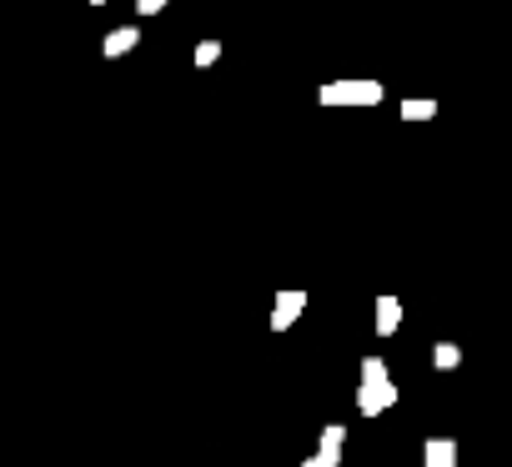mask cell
<instances>
[{
    "instance_id": "1",
    "label": "cell",
    "mask_w": 512,
    "mask_h": 467,
    "mask_svg": "<svg viewBox=\"0 0 512 467\" xmlns=\"http://www.w3.org/2000/svg\"><path fill=\"white\" fill-rule=\"evenodd\" d=\"M382 81H327L317 91L322 106H382Z\"/></svg>"
},
{
    "instance_id": "7",
    "label": "cell",
    "mask_w": 512,
    "mask_h": 467,
    "mask_svg": "<svg viewBox=\"0 0 512 467\" xmlns=\"http://www.w3.org/2000/svg\"><path fill=\"white\" fill-rule=\"evenodd\" d=\"M402 327V302L397 297H377V337H392Z\"/></svg>"
},
{
    "instance_id": "10",
    "label": "cell",
    "mask_w": 512,
    "mask_h": 467,
    "mask_svg": "<svg viewBox=\"0 0 512 467\" xmlns=\"http://www.w3.org/2000/svg\"><path fill=\"white\" fill-rule=\"evenodd\" d=\"M191 61H196V66H201V71H211V66H216V61H221V41H201V46H196V51H191Z\"/></svg>"
},
{
    "instance_id": "13",
    "label": "cell",
    "mask_w": 512,
    "mask_h": 467,
    "mask_svg": "<svg viewBox=\"0 0 512 467\" xmlns=\"http://www.w3.org/2000/svg\"><path fill=\"white\" fill-rule=\"evenodd\" d=\"M91 6H106V0H91Z\"/></svg>"
},
{
    "instance_id": "11",
    "label": "cell",
    "mask_w": 512,
    "mask_h": 467,
    "mask_svg": "<svg viewBox=\"0 0 512 467\" xmlns=\"http://www.w3.org/2000/svg\"><path fill=\"white\" fill-rule=\"evenodd\" d=\"M382 377H392V372H387V362H382L377 352H372V357H362V382H382Z\"/></svg>"
},
{
    "instance_id": "6",
    "label": "cell",
    "mask_w": 512,
    "mask_h": 467,
    "mask_svg": "<svg viewBox=\"0 0 512 467\" xmlns=\"http://www.w3.org/2000/svg\"><path fill=\"white\" fill-rule=\"evenodd\" d=\"M422 467H457V442H452V437H427Z\"/></svg>"
},
{
    "instance_id": "3",
    "label": "cell",
    "mask_w": 512,
    "mask_h": 467,
    "mask_svg": "<svg viewBox=\"0 0 512 467\" xmlns=\"http://www.w3.org/2000/svg\"><path fill=\"white\" fill-rule=\"evenodd\" d=\"M307 307H312L307 292H297V287H292V292H277V297H272V332H292Z\"/></svg>"
},
{
    "instance_id": "2",
    "label": "cell",
    "mask_w": 512,
    "mask_h": 467,
    "mask_svg": "<svg viewBox=\"0 0 512 467\" xmlns=\"http://www.w3.org/2000/svg\"><path fill=\"white\" fill-rule=\"evenodd\" d=\"M392 407H397V382H392V377L357 387V412H362V417H382V412H392Z\"/></svg>"
},
{
    "instance_id": "12",
    "label": "cell",
    "mask_w": 512,
    "mask_h": 467,
    "mask_svg": "<svg viewBox=\"0 0 512 467\" xmlns=\"http://www.w3.org/2000/svg\"><path fill=\"white\" fill-rule=\"evenodd\" d=\"M166 0H136V16H161Z\"/></svg>"
},
{
    "instance_id": "9",
    "label": "cell",
    "mask_w": 512,
    "mask_h": 467,
    "mask_svg": "<svg viewBox=\"0 0 512 467\" xmlns=\"http://www.w3.org/2000/svg\"><path fill=\"white\" fill-rule=\"evenodd\" d=\"M432 367H437V372H457V367H462V347H457V342H437V347H432Z\"/></svg>"
},
{
    "instance_id": "8",
    "label": "cell",
    "mask_w": 512,
    "mask_h": 467,
    "mask_svg": "<svg viewBox=\"0 0 512 467\" xmlns=\"http://www.w3.org/2000/svg\"><path fill=\"white\" fill-rule=\"evenodd\" d=\"M397 111H402V121H432L437 116V101L432 96H407Z\"/></svg>"
},
{
    "instance_id": "4",
    "label": "cell",
    "mask_w": 512,
    "mask_h": 467,
    "mask_svg": "<svg viewBox=\"0 0 512 467\" xmlns=\"http://www.w3.org/2000/svg\"><path fill=\"white\" fill-rule=\"evenodd\" d=\"M342 452H347V427L342 422H327L322 437H317V457L332 462V467H342Z\"/></svg>"
},
{
    "instance_id": "5",
    "label": "cell",
    "mask_w": 512,
    "mask_h": 467,
    "mask_svg": "<svg viewBox=\"0 0 512 467\" xmlns=\"http://www.w3.org/2000/svg\"><path fill=\"white\" fill-rule=\"evenodd\" d=\"M141 46V26H116L106 41H101V51H106V61H121V56H131Z\"/></svg>"
}]
</instances>
